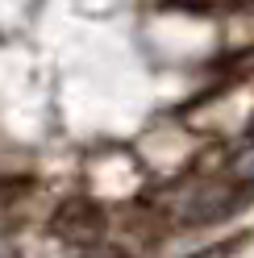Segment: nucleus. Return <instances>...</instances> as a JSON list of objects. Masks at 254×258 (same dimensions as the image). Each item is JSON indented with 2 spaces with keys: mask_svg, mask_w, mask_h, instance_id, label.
<instances>
[{
  "mask_svg": "<svg viewBox=\"0 0 254 258\" xmlns=\"http://www.w3.org/2000/svg\"><path fill=\"white\" fill-rule=\"evenodd\" d=\"M179 5H192V9H246L254 0H179Z\"/></svg>",
  "mask_w": 254,
  "mask_h": 258,
  "instance_id": "39448f33",
  "label": "nucleus"
},
{
  "mask_svg": "<svg viewBox=\"0 0 254 258\" xmlns=\"http://www.w3.org/2000/svg\"><path fill=\"white\" fill-rule=\"evenodd\" d=\"M246 241H250V233H237V237H225V241H213V246H204V250H192L183 258H233Z\"/></svg>",
  "mask_w": 254,
  "mask_h": 258,
  "instance_id": "7ed1b4c3",
  "label": "nucleus"
},
{
  "mask_svg": "<svg viewBox=\"0 0 254 258\" xmlns=\"http://www.w3.org/2000/svg\"><path fill=\"white\" fill-rule=\"evenodd\" d=\"M250 138H254V121H250Z\"/></svg>",
  "mask_w": 254,
  "mask_h": 258,
  "instance_id": "423d86ee",
  "label": "nucleus"
},
{
  "mask_svg": "<svg viewBox=\"0 0 254 258\" xmlns=\"http://www.w3.org/2000/svg\"><path fill=\"white\" fill-rule=\"evenodd\" d=\"M237 187H242V183H204L196 196L183 204V221H187V225H204V221H221V217H229L233 208L242 204Z\"/></svg>",
  "mask_w": 254,
  "mask_h": 258,
  "instance_id": "f03ea898",
  "label": "nucleus"
},
{
  "mask_svg": "<svg viewBox=\"0 0 254 258\" xmlns=\"http://www.w3.org/2000/svg\"><path fill=\"white\" fill-rule=\"evenodd\" d=\"M54 233L62 241H71V246H92L100 233H104V213L92 200L84 196H75L58 208V217H54Z\"/></svg>",
  "mask_w": 254,
  "mask_h": 258,
  "instance_id": "f257e3e1",
  "label": "nucleus"
},
{
  "mask_svg": "<svg viewBox=\"0 0 254 258\" xmlns=\"http://www.w3.org/2000/svg\"><path fill=\"white\" fill-rule=\"evenodd\" d=\"M229 175H233V183L254 187V138H250V146H246V150H237V154H233Z\"/></svg>",
  "mask_w": 254,
  "mask_h": 258,
  "instance_id": "20e7f679",
  "label": "nucleus"
}]
</instances>
